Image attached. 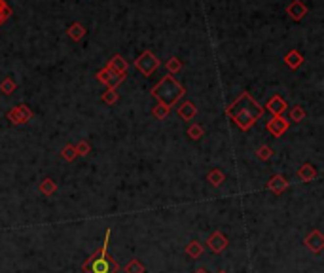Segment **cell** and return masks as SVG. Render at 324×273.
Listing matches in <instances>:
<instances>
[{"instance_id":"6da1fadb","label":"cell","mask_w":324,"mask_h":273,"mask_svg":"<svg viewBox=\"0 0 324 273\" xmlns=\"http://www.w3.org/2000/svg\"><path fill=\"white\" fill-rule=\"evenodd\" d=\"M264 114V108L250 97V93H243L237 101L227 108V116L237 124V127L243 131L250 129L256 120Z\"/></svg>"},{"instance_id":"7a4b0ae2","label":"cell","mask_w":324,"mask_h":273,"mask_svg":"<svg viewBox=\"0 0 324 273\" xmlns=\"http://www.w3.org/2000/svg\"><path fill=\"white\" fill-rule=\"evenodd\" d=\"M108 243H110V230L104 233V243L97 252H93L89 260L82 266L85 273H118L120 264L108 254Z\"/></svg>"},{"instance_id":"3957f363","label":"cell","mask_w":324,"mask_h":273,"mask_svg":"<svg viewBox=\"0 0 324 273\" xmlns=\"http://www.w3.org/2000/svg\"><path fill=\"white\" fill-rule=\"evenodd\" d=\"M152 95H154L161 104H165L167 108H171V106H174V102H178L182 99L184 87L180 86L173 76H165V78L159 80L157 86H154Z\"/></svg>"},{"instance_id":"277c9868","label":"cell","mask_w":324,"mask_h":273,"mask_svg":"<svg viewBox=\"0 0 324 273\" xmlns=\"http://www.w3.org/2000/svg\"><path fill=\"white\" fill-rule=\"evenodd\" d=\"M135 65H137V69H139L144 76H150V74L159 67V61L155 59V55L152 51H144L141 57L135 61Z\"/></svg>"},{"instance_id":"5b68a950","label":"cell","mask_w":324,"mask_h":273,"mask_svg":"<svg viewBox=\"0 0 324 273\" xmlns=\"http://www.w3.org/2000/svg\"><path fill=\"white\" fill-rule=\"evenodd\" d=\"M97 78H99L100 82L108 87V89H116V87L124 82V78H125V76L116 74V72L108 71V69H102L100 72H97Z\"/></svg>"},{"instance_id":"8992f818","label":"cell","mask_w":324,"mask_h":273,"mask_svg":"<svg viewBox=\"0 0 324 273\" xmlns=\"http://www.w3.org/2000/svg\"><path fill=\"white\" fill-rule=\"evenodd\" d=\"M288 127H290V124H288L282 116H273L268 124V131L273 135V137H281V135H284V133L288 131Z\"/></svg>"},{"instance_id":"52a82bcc","label":"cell","mask_w":324,"mask_h":273,"mask_svg":"<svg viewBox=\"0 0 324 273\" xmlns=\"http://www.w3.org/2000/svg\"><path fill=\"white\" fill-rule=\"evenodd\" d=\"M6 118L12 120V124H25V122H28L32 118V112L28 110L25 104H19V106H15L14 110H10L6 114Z\"/></svg>"},{"instance_id":"ba28073f","label":"cell","mask_w":324,"mask_h":273,"mask_svg":"<svg viewBox=\"0 0 324 273\" xmlns=\"http://www.w3.org/2000/svg\"><path fill=\"white\" fill-rule=\"evenodd\" d=\"M209 248H211L214 254H220V252H224L225 248H227V237H225L224 233H220V231H214L211 237H209Z\"/></svg>"},{"instance_id":"9c48e42d","label":"cell","mask_w":324,"mask_h":273,"mask_svg":"<svg viewBox=\"0 0 324 273\" xmlns=\"http://www.w3.org/2000/svg\"><path fill=\"white\" fill-rule=\"evenodd\" d=\"M305 247L309 248L311 252H315V254H319L321 250H323V247H324V237H323V233L319 230H313L305 237Z\"/></svg>"},{"instance_id":"30bf717a","label":"cell","mask_w":324,"mask_h":273,"mask_svg":"<svg viewBox=\"0 0 324 273\" xmlns=\"http://www.w3.org/2000/svg\"><path fill=\"white\" fill-rule=\"evenodd\" d=\"M266 108L273 116H282V112L286 110V102H284V99H281V95H273L266 104Z\"/></svg>"},{"instance_id":"8fae6325","label":"cell","mask_w":324,"mask_h":273,"mask_svg":"<svg viewBox=\"0 0 324 273\" xmlns=\"http://www.w3.org/2000/svg\"><path fill=\"white\" fill-rule=\"evenodd\" d=\"M127 61H124V57L122 55H114L112 59H110V63H108V71H112L116 72V74H122V76H125V72H127Z\"/></svg>"},{"instance_id":"7c38bea8","label":"cell","mask_w":324,"mask_h":273,"mask_svg":"<svg viewBox=\"0 0 324 273\" xmlns=\"http://www.w3.org/2000/svg\"><path fill=\"white\" fill-rule=\"evenodd\" d=\"M317 169L311 165V163H303L299 169H298V176H299V180L301 182H311L313 178H317Z\"/></svg>"},{"instance_id":"4fadbf2b","label":"cell","mask_w":324,"mask_h":273,"mask_svg":"<svg viewBox=\"0 0 324 273\" xmlns=\"http://www.w3.org/2000/svg\"><path fill=\"white\" fill-rule=\"evenodd\" d=\"M268 188L273 192V194H281V192H284L286 188H288V182H286V178L284 176H281V174H275L271 180L268 182Z\"/></svg>"},{"instance_id":"5bb4252c","label":"cell","mask_w":324,"mask_h":273,"mask_svg":"<svg viewBox=\"0 0 324 273\" xmlns=\"http://www.w3.org/2000/svg\"><path fill=\"white\" fill-rule=\"evenodd\" d=\"M307 14V8L299 2V0H294L290 6H288V15L292 17V19H296V21H299V19H303V15Z\"/></svg>"},{"instance_id":"9a60e30c","label":"cell","mask_w":324,"mask_h":273,"mask_svg":"<svg viewBox=\"0 0 324 273\" xmlns=\"http://www.w3.org/2000/svg\"><path fill=\"white\" fill-rule=\"evenodd\" d=\"M198 114V108H196V104L194 102H184L182 106H178V116L186 120V122H190V120H194Z\"/></svg>"},{"instance_id":"2e32d148","label":"cell","mask_w":324,"mask_h":273,"mask_svg":"<svg viewBox=\"0 0 324 273\" xmlns=\"http://www.w3.org/2000/svg\"><path fill=\"white\" fill-rule=\"evenodd\" d=\"M284 61H286V65H288L290 69H298V67H301L303 57H301V53H298V51H288Z\"/></svg>"},{"instance_id":"e0dca14e","label":"cell","mask_w":324,"mask_h":273,"mask_svg":"<svg viewBox=\"0 0 324 273\" xmlns=\"http://www.w3.org/2000/svg\"><path fill=\"white\" fill-rule=\"evenodd\" d=\"M201 252H203V245L199 243V241H190V243L186 245V254L190 258H199Z\"/></svg>"},{"instance_id":"ac0fdd59","label":"cell","mask_w":324,"mask_h":273,"mask_svg":"<svg viewBox=\"0 0 324 273\" xmlns=\"http://www.w3.org/2000/svg\"><path fill=\"white\" fill-rule=\"evenodd\" d=\"M38 190L42 192L44 196H53L55 190H57L55 180H51V178H44L42 182H40V186H38Z\"/></svg>"},{"instance_id":"d6986e66","label":"cell","mask_w":324,"mask_h":273,"mask_svg":"<svg viewBox=\"0 0 324 273\" xmlns=\"http://www.w3.org/2000/svg\"><path fill=\"white\" fill-rule=\"evenodd\" d=\"M69 36H71L72 40H82L85 36V29L84 25H80V23H74V25H71V29H69Z\"/></svg>"},{"instance_id":"ffe728a7","label":"cell","mask_w":324,"mask_h":273,"mask_svg":"<svg viewBox=\"0 0 324 273\" xmlns=\"http://www.w3.org/2000/svg\"><path fill=\"white\" fill-rule=\"evenodd\" d=\"M207 180L211 182L212 186H220V184L224 182V173L220 171V169H212V171H209V174H207Z\"/></svg>"},{"instance_id":"44dd1931","label":"cell","mask_w":324,"mask_h":273,"mask_svg":"<svg viewBox=\"0 0 324 273\" xmlns=\"http://www.w3.org/2000/svg\"><path fill=\"white\" fill-rule=\"evenodd\" d=\"M125 273H146V268L141 264V260H131L125 266Z\"/></svg>"},{"instance_id":"7402d4cb","label":"cell","mask_w":324,"mask_h":273,"mask_svg":"<svg viewBox=\"0 0 324 273\" xmlns=\"http://www.w3.org/2000/svg\"><path fill=\"white\" fill-rule=\"evenodd\" d=\"M169 110L171 108H167L165 104H157V106H154V110H152V114H154V118H157V120H165L167 116H169Z\"/></svg>"},{"instance_id":"603a6c76","label":"cell","mask_w":324,"mask_h":273,"mask_svg":"<svg viewBox=\"0 0 324 273\" xmlns=\"http://www.w3.org/2000/svg\"><path fill=\"white\" fill-rule=\"evenodd\" d=\"M188 137H190V139H194V141H199V139L203 137V127L198 125V124L190 125V129H188Z\"/></svg>"},{"instance_id":"cb8c5ba5","label":"cell","mask_w":324,"mask_h":273,"mask_svg":"<svg viewBox=\"0 0 324 273\" xmlns=\"http://www.w3.org/2000/svg\"><path fill=\"white\" fill-rule=\"evenodd\" d=\"M14 89H15V82L12 80V78H6V80L0 84V91H2V93H6V95L14 93Z\"/></svg>"},{"instance_id":"d4e9b609","label":"cell","mask_w":324,"mask_h":273,"mask_svg":"<svg viewBox=\"0 0 324 273\" xmlns=\"http://www.w3.org/2000/svg\"><path fill=\"white\" fill-rule=\"evenodd\" d=\"M305 118V110L301 108V106H294L292 110H290V120L292 122H301Z\"/></svg>"},{"instance_id":"484cf974","label":"cell","mask_w":324,"mask_h":273,"mask_svg":"<svg viewBox=\"0 0 324 273\" xmlns=\"http://www.w3.org/2000/svg\"><path fill=\"white\" fill-rule=\"evenodd\" d=\"M74 150H76V156H87L91 152V146L89 143L82 141V143H78V146H74Z\"/></svg>"},{"instance_id":"4316f807","label":"cell","mask_w":324,"mask_h":273,"mask_svg":"<svg viewBox=\"0 0 324 273\" xmlns=\"http://www.w3.org/2000/svg\"><path fill=\"white\" fill-rule=\"evenodd\" d=\"M116 101H118V93H116V89H108V91L102 95V102H106V104H114Z\"/></svg>"},{"instance_id":"83f0119b","label":"cell","mask_w":324,"mask_h":273,"mask_svg":"<svg viewBox=\"0 0 324 273\" xmlns=\"http://www.w3.org/2000/svg\"><path fill=\"white\" fill-rule=\"evenodd\" d=\"M256 156H258L260 159H269L271 156H273V150H271L269 146H260L258 152H256Z\"/></svg>"},{"instance_id":"f1b7e54d","label":"cell","mask_w":324,"mask_h":273,"mask_svg":"<svg viewBox=\"0 0 324 273\" xmlns=\"http://www.w3.org/2000/svg\"><path fill=\"white\" fill-rule=\"evenodd\" d=\"M167 69H169V72H178L182 69V63L176 57H171L169 61H167Z\"/></svg>"},{"instance_id":"f546056e","label":"cell","mask_w":324,"mask_h":273,"mask_svg":"<svg viewBox=\"0 0 324 273\" xmlns=\"http://www.w3.org/2000/svg\"><path fill=\"white\" fill-rule=\"evenodd\" d=\"M61 156L67 159V161H72V159L76 158V150H74V146H65L63 152H61Z\"/></svg>"},{"instance_id":"4dcf8cb0","label":"cell","mask_w":324,"mask_h":273,"mask_svg":"<svg viewBox=\"0 0 324 273\" xmlns=\"http://www.w3.org/2000/svg\"><path fill=\"white\" fill-rule=\"evenodd\" d=\"M10 15V8H6V4L0 0V21L4 19V17H8Z\"/></svg>"},{"instance_id":"1f68e13d","label":"cell","mask_w":324,"mask_h":273,"mask_svg":"<svg viewBox=\"0 0 324 273\" xmlns=\"http://www.w3.org/2000/svg\"><path fill=\"white\" fill-rule=\"evenodd\" d=\"M196 273H209V272H207L205 268H199V270H196Z\"/></svg>"},{"instance_id":"d6a6232c","label":"cell","mask_w":324,"mask_h":273,"mask_svg":"<svg viewBox=\"0 0 324 273\" xmlns=\"http://www.w3.org/2000/svg\"><path fill=\"white\" fill-rule=\"evenodd\" d=\"M220 273H227V272H220Z\"/></svg>"}]
</instances>
